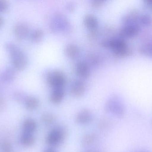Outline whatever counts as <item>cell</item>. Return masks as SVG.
Segmentation results:
<instances>
[{
	"instance_id": "obj_1",
	"label": "cell",
	"mask_w": 152,
	"mask_h": 152,
	"mask_svg": "<svg viewBox=\"0 0 152 152\" xmlns=\"http://www.w3.org/2000/svg\"><path fill=\"white\" fill-rule=\"evenodd\" d=\"M5 50L9 53L12 67L16 70L25 69L28 64L26 56L16 44L7 42L4 45Z\"/></svg>"
},
{
	"instance_id": "obj_2",
	"label": "cell",
	"mask_w": 152,
	"mask_h": 152,
	"mask_svg": "<svg viewBox=\"0 0 152 152\" xmlns=\"http://www.w3.org/2000/svg\"><path fill=\"white\" fill-rule=\"evenodd\" d=\"M66 134V130L64 127L58 126L53 129L47 134L45 138V142L49 147H57L63 143Z\"/></svg>"
},
{
	"instance_id": "obj_3",
	"label": "cell",
	"mask_w": 152,
	"mask_h": 152,
	"mask_svg": "<svg viewBox=\"0 0 152 152\" xmlns=\"http://www.w3.org/2000/svg\"><path fill=\"white\" fill-rule=\"evenodd\" d=\"M105 110L117 117H123L126 112V109L121 99L117 96H113L106 102Z\"/></svg>"
},
{
	"instance_id": "obj_4",
	"label": "cell",
	"mask_w": 152,
	"mask_h": 152,
	"mask_svg": "<svg viewBox=\"0 0 152 152\" xmlns=\"http://www.w3.org/2000/svg\"><path fill=\"white\" fill-rule=\"evenodd\" d=\"M102 43L104 46L111 48L118 56H125L129 53L126 43L122 38H115L105 40Z\"/></svg>"
},
{
	"instance_id": "obj_5",
	"label": "cell",
	"mask_w": 152,
	"mask_h": 152,
	"mask_svg": "<svg viewBox=\"0 0 152 152\" xmlns=\"http://www.w3.org/2000/svg\"><path fill=\"white\" fill-rule=\"evenodd\" d=\"M48 84L53 88H62L66 82L65 74L60 71H54L48 74L47 77Z\"/></svg>"
},
{
	"instance_id": "obj_6",
	"label": "cell",
	"mask_w": 152,
	"mask_h": 152,
	"mask_svg": "<svg viewBox=\"0 0 152 152\" xmlns=\"http://www.w3.org/2000/svg\"><path fill=\"white\" fill-rule=\"evenodd\" d=\"M93 120L92 112L87 109L80 111L76 115V122L80 125H86L89 124Z\"/></svg>"
},
{
	"instance_id": "obj_7",
	"label": "cell",
	"mask_w": 152,
	"mask_h": 152,
	"mask_svg": "<svg viewBox=\"0 0 152 152\" xmlns=\"http://www.w3.org/2000/svg\"><path fill=\"white\" fill-rule=\"evenodd\" d=\"M13 34L18 40L25 39L29 32L28 26L25 23H19L13 28Z\"/></svg>"
},
{
	"instance_id": "obj_8",
	"label": "cell",
	"mask_w": 152,
	"mask_h": 152,
	"mask_svg": "<svg viewBox=\"0 0 152 152\" xmlns=\"http://www.w3.org/2000/svg\"><path fill=\"white\" fill-rule=\"evenodd\" d=\"M86 90V86L83 81L77 80L72 83L70 91L73 96L80 97L84 94Z\"/></svg>"
},
{
	"instance_id": "obj_9",
	"label": "cell",
	"mask_w": 152,
	"mask_h": 152,
	"mask_svg": "<svg viewBox=\"0 0 152 152\" xmlns=\"http://www.w3.org/2000/svg\"><path fill=\"white\" fill-rule=\"evenodd\" d=\"M37 128L36 121L31 118L26 119L22 124V130L23 133L33 134Z\"/></svg>"
},
{
	"instance_id": "obj_10",
	"label": "cell",
	"mask_w": 152,
	"mask_h": 152,
	"mask_svg": "<svg viewBox=\"0 0 152 152\" xmlns=\"http://www.w3.org/2000/svg\"><path fill=\"white\" fill-rule=\"evenodd\" d=\"M64 97L65 92L63 88H56L51 93L50 100L53 104H58L63 101Z\"/></svg>"
},
{
	"instance_id": "obj_11",
	"label": "cell",
	"mask_w": 152,
	"mask_h": 152,
	"mask_svg": "<svg viewBox=\"0 0 152 152\" xmlns=\"http://www.w3.org/2000/svg\"><path fill=\"white\" fill-rule=\"evenodd\" d=\"M16 70L12 67L6 68L1 75L2 81L6 83H10L13 81L16 77Z\"/></svg>"
},
{
	"instance_id": "obj_12",
	"label": "cell",
	"mask_w": 152,
	"mask_h": 152,
	"mask_svg": "<svg viewBox=\"0 0 152 152\" xmlns=\"http://www.w3.org/2000/svg\"><path fill=\"white\" fill-rule=\"evenodd\" d=\"M75 69L76 73L80 77L86 78L90 75V69L88 65L85 62H77Z\"/></svg>"
},
{
	"instance_id": "obj_13",
	"label": "cell",
	"mask_w": 152,
	"mask_h": 152,
	"mask_svg": "<svg viewBox=\"0 0 152 152\" xmlns=\"http://www.w3.org/2000/svg\"><path fill=\"white\" fill-rule=\"evenodd\" d=\"M20 143L25 147H30L33 146L35 143V138L33 134L23 133L20 138Z\"/></svg>"
},
{
	"instance_id": "obj_14",
	"label": "cell",
	"mask_w": 152,
	"mask_h": 152,
	"mask_svg": "<svg viewBox=\"0 0 152 152\" xmlns=\"http://www.w3.org/2000/svg\"><path fill=\"white\" fill-rule=\"evenodd\" d=\"M25 104L26 108L28 110H34L39 106V101L35 96H28L25 99Z\"/></svg>"
},
{
	"instance_id": "obj_15",
	"label": "cell",
	"mask_w": 152,
	"mask_h": 152,
	"mask_svg": "<svg viewBox=\"0 0 152 152\" xmlns=\"http://www.w3.org/2000/svg\"><path fill=\"white\" fill-rule=\"evenodd\" d=\"M84 22L87 27L92 30L96 29L98 26L97 19L92 15H86L84 18Z\"/></svg>"
},
{
	"instance_id": "obj_16",
	"label": "cell",
	"mask_w": 152,
	"mask_h": 152,
	"mask_svg": "<svg viewBox=\"0 0 152 152\" xmlns=\"http://www.w3.org/2000/svg\"><path fill=\"white\" fill-rule=\"evenodd\" d=\"M66 53L69 58L75 59L77 57L79 54V49L76 45L69 44L68 45L65 49Z\"/></svg>"
},
{
	"instance_id": "obj_17",
	"label": "cell",
	"mask_w": 152,
	"mask_h": 152,
	"mask_svg": "<svg viewBox=\"0 0 152 152\" xmlns=\"http://www.w3.org/2000/svg\"><path fill=\"white\" fill-rule=\"evenodd\" d=\"M41 120L45 126H50L53 125L55 122L56 117L54 114L51 112H46L42 115Z\"/></svg>"
},
{
	"instance_id": "obj_18",
	"label": "cell",
	"mask_w": 152,
	"mask_h": 152,
	"mask_svg": "<svg viewBox=\"0 0 152 152\" xmlns=\"http://www.w3.org/2000/svg\"><path fill=\"white\" fill-rule=\"evenodd\" d=\"M44 32L42 29H37L32 32L31 35V39L33 42H38L42 39L44 36Z\"/></svg>"
},
{
	"instance_id": "obj_19",
	"label": "cell",
	"mask_w": 152,
	"mask_h": 152,
	"mask_svg": "<svg viewBox=\"0 0 152 152\" xmlns=\"http://www.w3.org/2000/svg\"><path fill=\"white\" fill-rule=\"evenodd\" d=\"M96 137L93 134H86L83 137L82 142L85 145L92 144L95 141Z\"/></svg>"
},
{
	"instance_id": "obj_20",
	"label": "cell",
	"mask_w": 152,
	"mask_h": 152,
	"mask_svg": "<svg viewBox=\"0 0 152 152\" xmlns=\"http://www.w3.org/2000/svg\"><path fill=\"white\" fill-rule=\"evenodd\" d=\"M139 21L142 26H148L152 22L151 18L146 14L139 15Z\"/></svg>"
},
{
	"instance_id": "obj_21",
	"label": "cell",
	"mask_w": 152,
	"mask_h": 152,
	"mask_svg": "<svg viewBox=\"0 0 152 152\" xmlns=\"http://www.w3.org/2000/svg\"><path fill=\"white\" fill-rule=\"evenodd\" d=\"M99 126L103 130L110 129L111 126V123L107 119H102L99 122Z\"/></svg>"
},
{
	"instance_id": "obj_22",
	"label": "cell",
	"mask_w": 152,
	"mask_h": 152,
	"mask_svg": "<svg viewBox=\"0 0 152 152\" xmlns=\"http://www.w3.org/2000/svg\"><path fill=\"white\" fill-rule=\"evenodd\" d=\"M1 150L3 152H12V146L9 142L4 141L1 144Z\"/></svg>"
},
{
	"instance_id": "obj_23",
	"label": "cell",
	"mask_w": 152,
	"mask_h": 152,
	"mask_svg": "<svg viewBox=\"0 0 152 152\" xmlns=\"http://www.w3.org/2000/svg\"><path fill=\"white\" fill-rule=\"evenodd\" d=\"M8 7V4L4 1H0V12H3L7 10Z\"/></svg>"
},
{
	"instance_id": "obj_24",
	"label": "cell",
	"mask_w": 152,
	"mask_h": 152,
	"mask_svg": "<svg viewBox=\"0 0 152 152\" xmlns=\"http://www.w3.org/2000/svg\"><path fill=\"white\" fill-rule=\"evenodd\" d=\"M103 2V1L96 0V1H92V4L94 7H98L102 5Z\"/></svg>"
},
{
	"instance_id": "obj_25",
	"label": "cell",
	"mask_w": 152,
	"mask_h": 152,
	"mask_svg": "<svg viewBox=\"0 0 152 152\" xmlns=\"http://www.w3.org/2000/svg\"><path fill=\"white\" fill-rule=\"evenodd\" d=\"M42 152H58L57 150L53 147H49L45 148Z\"/></svg>"
},
{
	"instance_id": "obj_26",
	"label": "cell",
	"mask_w": 152,
	"mask_h": 152,
	"mask_svg": "<svg viewBox=\"0 0 152 152\" xmlns=\"http://www.w3.org/2000/svg\"><path fill=\"white\" fill-rule=\"evenodd\" d=\"M145 4L146 6L152 10V0H149V1H145Z\"/></svg>"
},
{
	"instance_id": "obj_27",
	"label": "cell",
	"mask_w": 152,
	"mask_h": 152,
	"mask_svg": "<svg viewBox=\"0 0 152 152\" xmlns=\"http://www.w3.org/2000/svg\"><path fill=\"white\" fill-rule=\"evenodd\" d=\"M4 21V20L3 18L1 17V16H0V28L1 27V26L3 24Z\"/></svg>"
},
{
	"instance_id": "obj_28",
	"label": "cell",
	"mask_w": 152,
	"mask_h": 152,
	"mask_svg": "<svg viewBox=\"0 0 152 152\" xmlns=\"http://www.w3.org/2000/svg\"><path fill=\"white\" fill-rule=\"evenodd\" d=\"M146 152L145 151H141V152Z\"/></svg>"
}]
</instances>
